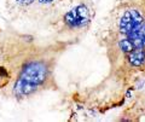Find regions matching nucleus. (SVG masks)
I'll return each mask as SVG.
<instances>
[{"mask_svg": "<svg viewBox=\"0 0 145 122\" xmlns=\"http://www.w3.org/2000/svg\"><path fill=\"white\" fill-rule=\"evenodd\" d=\"M47 66L44 62L36 61V62H29L22 69V74L19 76V79L30 82L34 86H40L44 84V81L47 77Z\"/></svg>", "mask_w": 145, "mask_h": 122, "instance_id": "obj_1", "label": "nucleus"}, {"mask_svg": "<svg viewBox=\"0 0 145 122\" xmlns=\"http://www.w3.org/2000/svg\"><path fill=\"white\" fill-rule=\"evenodd\" d=\"M144 21L142 12L137 9H128L125 11L123 16L118 21V29L122 34L128 35L133 30H136Z\"/></svg>", "mask_w": 145, "mask_h": 122, "instance_id": "obj_2", "label": "nucleus"}, {"mask_svg": "<svg viewBox=\"0 0 145 122\" xmlns=\"http://www.w3.org/2000/svg\"><path fill=\"white\" fill-rule=\"evenodd\" d=\"M128 55V63L132 66H142L145 63V51L144 48H134Z\"/></svg>", "mask_w": 145, "mask_h": 122, "instance_id": "obj_3", "label": "nucleus"}, {"mask_svg": "<svg viewBox=\"0 0 145 122\" xmlns=\"http://www.w3.org/2000/svg\"><path fill=\"white\" fill-rule=\"evenodd\" d=\"M74 12L75 16L77 18V23H79V28L80 27H86L90 23V11L85 5H79L76 7H74Z\"/></svg>", "mask_w": 145, "mask_h": 122, "instance_id": "obj_4", "label": "nucleus"}, {"mask_svg": "<svg viewBox=\"0 0 145 122\" xmlns=\"http://www.w3.org/2000/svg\"><path fill=\"white\" fill-rule=\"evenodd\" d=\"M64 23L69 27V28H79V23H77V18H76V16H75V12H74V10H70L69 12H67L65 13V16H64Z\"/></svg>", "mask_w": 145, "mask_h": 122, "instance_id": "obj_5", "label": "nucleus"}, {"mask_svg": "<svg viewBox=\"0 0 145 122\" xmlns=\"http://www.w3.org/2000/svg\"><path fill=\"white\" fill-rule=\"evenodd\" d=\"M118 46H120V50H121L122 52H125V53H129V52H132V51L136 48V47H134V45L132 44V41H131L128 38L120 40Z\"/></svg>", "mask_w": 145, "mask_h": 122, "instance_id": "obj_6", "label": "nucleus"}, {"mask_svg": "<svg viewBox=\"0 0 145 122\" xmlns=\"http://www.w3.org/2000/svg\"><path fill=\"white\" fill-rule=\"evenodd\" d=\"M34 0H16V2L18 4H21V5H29V4H32Z\"/></svg>", "mask_w": 145, "mask_h": 122, "instance_id": "obj_7", "label": "nucleus"}, {"mask_svg": "<svg viewBox=\"0 0 145 122\" xmlns=\"http://www.w3.org/2000/svg\"><path fill=\"white\" fill-rule=\"evenodd\" d=\"M41 4H48V2H51V1H53V0H39Z\"/></svg>", "mask_w": 145, "mask_h": 122, "instance_id": "obj_8", "label": "nucleus"}]
</instances>
